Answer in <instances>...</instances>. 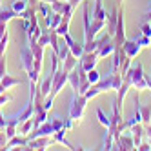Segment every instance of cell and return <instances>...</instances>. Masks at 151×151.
Masks as SVG:
<instances>
[{"label": "cell", "instance_id": "obj_18", "mask_svg": "<svg viewBox=\"0 0 151 151\" xmlns=\"http://www.w3.org/2000/svg\"><path fill=\"white\" fill-rule=\"evenodd\" d=\"M17 17L18 15L13 11L11 7H9V9H2V7H0V24H7V22H11L13 18H17Z\"/></svg>", "mask_w": 151, "mask_h": 151}, {"label": "cell", "instance_id": "obj_24", "mask_svg": "<svg viewBox=\"0 0 151 151\" xmlns=\"http://www.w3.org/2000/svg\"><path fill=\"white\" fill-rule=\"evenodd\" d=\"M96 116H99V122H100V124H102L106 129L109 127V122H111V115H106L102 107H99V109H96Z\"/></svg>", "mask_w": 151, "mask_h": 151}, {"label": "cell", "instance_id": "obj_23", "mask_svg": "<svg viewBox=\"0 0 151 151\" xmlns=\"http://www.w3.org/2000/svg\"><path fill=\"white\" fill-rule=\"evenodd\" d=\"M2 82V86L6 89H11V88H15V86H18L20 84V78H17V77H11V75H6V77L0 80Z\"/></svg>", "mask_w": 151, "mask_h": 151}, {"label": "cell", "instance_id": "obj_25", "mask_svg": "<svg viewBox=\"0 0 151 151\" xmlns=\"http://www.w3.org/2000/svg\"><path fill=\"white\" fill-rule=\"evenodd\" d=\"M69 53H71V55H75V57H77V58H80L82 55H84V44H78V42L77 40H75L73 42V44L69 46Z\"/></svg>", "mask_w": 151, "mask_h": 151}, {"label": "cell", "instance_id": "obj_45", "mask_svg": "<svg viewBox=\"0 0 151 151\" xmlns=\"http://www.w3.org/2000/svg\"><path fill=\"white\" fill-rule=\"evenodd\" d=\"M38 2H47V4H51L53 0H38Z\"/></svg>", "mask_w": 151, "mask_h": 151}, {"label": "cell", "instance_id": "obj_5", "mask_svg": "<svg viewBox=\"0 0 151 151\" xmlns=\"http://www.w3.org/2000/svg\"><path fill=\"white\" fill-rule=\"evenodd\" d=\"M99 60L100 58H99V53H96V51H86L84 55L78 58V66L88 73V71L96 68V62H99Z\"/></svg>", "mask_w": 151, "mask_h": 151}, {"label": "cell", "instance_id": "obj_47", "mask_svg": "<svg viewBox=\"0 0 151 151\" xmlns=\"http://www.w3.org/2000/svg\"><path fill=\"white\" fill-rule=\"evenodd\" d=\"M149 146H151V138H149Z\"/></svg>", "mask_w": 151, "mask_h": 151}, {"label": "cell", "instance_id": "obj_22", "mask_svg": "<svg viewBox=\"0 0 151 151\" xmlns=\"http://www.w3.org/2000/svg\"><path fill=\"white\" fill-rule=\"evenodd\" d=\"M140 116H142V124H151V102L149 104H140Z\"/></svg>", "mask_w": 151, "mask_h": 151}, {"label": "cell", "instance_id": "obj_44", "mask_svg": "<svg viewBox=\"0 0 151 151\" xmlns=\"http://www.w3.org/2000/svg\"><path fill=\"white\" fill-rule=\"evenodd\" d=\"M68 2H69V4H73V6H78V4H82V2H84V0H68Z\"/></svg>", "mask_w": 151, "mask_h": 151}, {"label": "cell", "instance_id": "obj_34", "mask_svg": "<svg viewBox=\"0 0 151 151\" xmlns=\"http://www.w3.org/2000/svg\"><path fill=\"white\" fill-rule=\"evenodd\" d=\"M7 75V66H6V55H0V80Z\"/></svg>", "mask_w": 151, "mask_h": 151}, {"label": "cell", "instance_id": "obj_32", "mask_svg": "<svg viewBox=\"0 0 151 151\" xmlns=\"http://www.w3.org/2000/svg\"><path fill=\"white\" fill-rule=\"evenodd\" d=\"M135 38L138 40V44L142 46V47H149V46H151V38L146 37V35H142V33H140V35H135Z\"/></svg>", "mask_w": 151, "mask_h": 151}, {"label": "cell", "instance_id": "obj_46", "mask_svg": "<svg viewBox=\"0 0 151 151\" xmlns=\"http://www.w3.org/2000/svg\"><path fill=\"white\" fill-rule=\"evenodd\" d=\"M116 2H124V0H116Z\"/></svg>", "mask_w": 151, "mask_h": 151}, {"label": "cell", "instance_id": "obj_28", "mask_svg": "<svg viewBox=\"0 0 151 151\" xmlns=\"http://www.w3.org/2000/svg\"><path fill=\"white\" fill-rule=\"evenodd\" d=\"M66 6H68V2H64V0H53L51 2V9L55 13H60V15L66 11Z\"/></svg>", "mask_w": 151, "mask_h": 151}, {"label": "cell", "instance_id": "obj_9", "mask_svg": "<svg viewBox=\"0 0 151 151\" xmlns=\"http://www.w3.org/2000/svg\"><path fill=\"white\" fill-rule=\"evenodd\" d=\"M129 133H131V137H133L135 149H137L140 144H142V138H144V135H146V129H144L142 122H138V124H133L131 127H129Z\"/></svg>", "mask_w": 151, "mask_h": 151}, {"label": "cell", "instance_id": "obj_3", "mask_svg": "<svg viewBox=\"0 0 151 151\" xmlns=\"http://www.w3.org/2000/svg\"><path fill=\"white\" fill-rule=\"evenodd\" d=\"M86 104H88V99H86V95H78L75 93L73 95V100L69 104V118L73 122H82L84 118V111H86Z\"/></svg>", "mask_w": 151, "mask_h": 151}, {"label": "cell", "instance_id": "obj_4", "mask_svg": "<svg viewBox=\"0 0 151 151\" xmlns=\"http://www.w3.org/2000/svg\"><path fill=\"white\" fill-rule=\"evenodd\" d=\"M68 75H69V73L64 69L62 66H60L55 73H53V86H51V93H49L51 96H57V95L60 93V89L68 84Z\"/></svg>", "mask_w": 151, "mask_h": 151}, {"label": "cell", "instance_id": "obj_17", "mask_svg": "<svg viewBox=\"0 0 151 151\" xmlns=\"http://www.w3.org/2000/svg\"><path fill=\"white\" fill-rule=\"evenodd\" d=\"M77 64H78V58L75 57V55H71V53H68V57L62 60V68H64V69H66V71L69 73L71 69H75V68H77Z\"/></svg>", "mask_w": 151, "mask_h": 151}, {"label": "cell", "instance_id": "obj_43", "mask_svg": "<svg viewBox=\"0 0 151 151\" xmlns=\"http://www.w3.org/2000/svg\"><path fill=\"white\" fill-rule=\"evenodd\" d=\"M146 135H147V138H151V124L146 126Z\"/></svg>", "mask_w": 151, "mask_h": 151}, {"label": "cell", "instance_id": "obj_36", "mask_svg": "<svg viewBox=\"0 0 151 151\" xmlns=\"http://www.w3.org/2000/svg\"><path fill=\"white\" fill-rule=\"evenodd\" d=\"M140 31H142V35H146V37L151 38V22H142V26H140Z\"/></svg>", "mask_w": 151, "mask_h": 151}, {"label": "cell", "instance_id": "obj_40", "mask_svg": "<svg viewBox=\"0 0 151 151\" xmlns=\"http://www.w3.org/2000/svg\"><path fill=\"white\" fill-rule=\"evenodd\" d=\"M137 149H140V151H149V149H151V146H149V142H144V140H142V144H140Z\"/></svg>", "mask_w": 151, "mask_h": 151}, {"label": "cell", "instance_id": "obj_13", "mask_svg": "<svg viewBox=\"0 0 151 151\" xmlns=\"http://www.w3.org/2000/svg\"><path fill=\"white\" fill-rule=\"evenodd\" d=\"M93 20H107V11L104 9L102 0H95V7H93Z\"/></svg>", "mask_w": 151, "mask_h": 151}, {"label": "cell", "instance_id": "obj_31", "mask_svg": "<svg viewBox=\"0 0 151 151\" xmlns=\"http://www.w3.org/2000/svg\"><path fill=\"white\" fill-rule=\"evenodd\" d=\"M9 44V33L6 31V33L2 35V38H0V55H6V47Z\"/></svg>", "mask_w": 151, "mask_h": 151}, {"label": "cell", "instance_id": "obj_35", "mask_svg": "<svg viewBox=\"0 0 151 151\" xmlns=\"http://www.w3.org/2000/svg\"><path fill=\"white\" fill-rule=\"evenodd\" d=\"M37 42H38L40 46H44V47H47V46H49V31H44V33L40 35V38H38Z\"/></svg>", "mask_w": 151, "mask_h": 151}, {"label": "cell", "instance_id": "obj_38", "mask_svg": "<svg viewBox=\"0 0 151 151\" xmlns=\"http://www.w3.org/2000/svg\"><path fill=\"white\" fill-rule=\"evenodd\" d=\"M53 99H55V96H51V95H47L46 96V100H44V109H51V107H53Z\"/></svg>", "mask_w": 151, "mask_h": 151}, {"label": "cell", "instance_id": "obj_42", "mask_svg": "<svg viewBox=\"0 0 151 151\" xmlns=\"http://www.w3.org/2000/svg\"><path fill=\"white\" fill-rule=\"evenodd\" d=\"M142 22H151V7L147 9V13L144 15V18H142Z\"/></svg>", "mask_w": 151, "mask_h": 151}, {"label": "cell", "instance_id": "obj_27", "mask_svg": "<svg viewBox=\"0 0 151 151\" xmlns=\"http://www.w3.org/2000/svg\"><path fill=\"white\" fill-rule=\"evenodd\" d=\"M58 40H60L58 33H57L55 29H49V46H51L53 51H57V49H58Z\"/></svg>", "mask_w": 151, "mask_h": 151}, {"label": "cell", "instance_id": "obj_16", "mask_svg": "<svg viewBox=\"0 0 151 151\" xmlns=\"http://www.w3.org/2000/svg\"><path fill=\"white\" fill-rule=\"evenodd\" d=\"M51 86H53V75L49 73L47 77H46L44 80H42V82L38 84V89H40V93L44 95V96H47V95L51 93Z\"/></svg>", "mask_w": 151, "mask_h": 151}, {"label": "cell", "instance_id": "obj_12", "mask_svg": "<svg viewBox=\"0 0 151 151\" xmlns=\"http://www.w3.org/2000/svg\"><path fill=\"white\" fill-rule=\"evenodd\" d=\"M106 24H107V33H109L111 37H115V33H116V24H118V9H113V11L109 13V17H107V20H106Z\"/></svg>", "mask_w": 151, "mask_h": 151}, {"label": "cell", "instance_id": "obj_37", "mask_svg": "<svg viewBox=\"0 0 151 151\" xmlns=\"http://www.w3.org/2000/svg\"><path fill=\"white\" fill-rule=\"evenodd\" d=\"M11 100H13V96H11V95L2 93V95H0V107H2L4 104H7V102H11Z\"/></svg>", "mask_w": 151, "mask_h": 151}, {"label": "cell", "instance_id": "obj_19", "mask_svg": "<svg viewBox=\"0 0 151 151\" xmlns=\"http://www.w3.org/2000/svg\"><path fill=\"white\" fill-rule=\"evenodd\" d=\"M35 129V122H33V118H27L26 122H22L18 126V135H24V137H27L31 131Z\"/></svg>", "mask_w": 151, "mask_h": 151}, {"label": "cell", "instance_id": "obj_2", "mask_svg": "<svg viewBox=\"0 0 151 151\" xmlns=\"http://www.w3.org/2000/svg\"><path fill=\"white\" fill-rule=\"evenodd\" d=\"M127 75L131 77V86L137 91H144L147 89V75L144 73V68L140 62L131 64V68L127 69Z\"/></svg>", "mask_w": 151, "mask_h": 151}, {"label": "cell", "instance_id": "obj_15", "mask_svg": "<svg viewBox=\"0 0 151 151\" xmlns=\"http://www.w3.org/2000/svg\"><path fill=\"white\" fill-rule=\"evenodd\" d=\"M44 20H46V26H47L49 29H57V27L60 26V22H62V15L53 11V13H51V15H47Z\"/></svg>", "mask_w": 151, "mask_h": 151}, {"label": "cell", "instance_id": "obj_8", "mask_svg": "<svg viewBox=\"0 0 151 151\" xmlns=\"http://www.w3.org/2000/svg\"><path fill=\"white\" fill-rule=\"evenodd\" d=\"M115 149H120V151L135 149V142H133V137H131V133H129V129H127V133L124 131L120 137H118V140L115 142Z\"/></svg>", "mask_w": 151, "mask_h": 151}, {"label": "cell", "instance_id": "obj_29", "mask_svg": "<svg viewBox=\"0 0 151 151\" xmlns=\"http://www.w3.org/2000/svg\"><path fill=\"white\" fill-rule=\"evenodd\" d=\"M104 149H106V151H111V149H115V137H113V133H109V131H106V138H104Z\"/></svg>", "mask_w": 151, "mask_h": 151}, {"label": "cell", "instance_id": "obj_14", "mask_svg": "<svg viewBox=\"0 0 151 151\" xmlns=\"http://www.w3.org/2000/svg\"><path fill=\"white\" fill-rule=\"evenodd\" d=\"M68 82L71 84L73 93H78V84H80V73H78V68H75V69L69 71V75H68Z\"/></svg>", "mask_w": 151, "mask_h": 151}, {"label": "cell", "instance_id": "obj_39", "mask_svg": "<svg viewBox=\"0 0 151 151\" xmlns=\"http://www.w3.org/2000/svg\"><path fill=\"white\" fill-rule=\"evenodd\" d=\"M7 135H6V131L2 133V131H0V149H6V144H7Z\"/></svg>", "mask_w": 151, "mask_h": 151}, {"label": "cell", "instance_id": "obj_33", "mask_svg": "<svg viewBox=\"0 0 151 151\" xmlns=\"http://www.w3.org/2000/svg\"><path fill=\"white\" fill-rule=\"evenodd\" d=\"M55 31L58 33V37H64L66 33H69V24H68V22H64V20H62V22H60V26H58Z\"/></svg>", "mask_w": 151, "mask_h": 151}, {"label": "cell", "instance_id": "obj_48", "mask_svg": "<svg viewBox=\"0 0 151 151\" xmlns=\"http://www.w3.org/2000/svg\"><path fill=\"white\" fill-rule=\"evenodd\" d=\"M0 6H2V0H0Z\"/></svg>", "mask_w": 151, "mask_h": 151}, {"label": "cell", "instance_id": "obj_6", "mask_svg": "<svg viewBox=\"0 0 151 151\" xmlns=\"http://www.w3.org/2000/svg\"><path fill=\"white\" fill-rule=\"evenodd\" d=\"M122 51H124V55L127 57V58H131V60H135L137 57H138V53L142 51V46L138 44V40L137 38H126L124 40V44H122Z\"/></svg>", "mask_w": 151, "mask_h": 151}, {"label": "cell", "instance_id": "obj_1", "mask_svg": "<svg viewBox=\"0 0 151 151\" xmlns=\"http://www.w3.org/2000/svg\"><path fill=\"white\" fill-rule=\"evenodd\" d=\"M20 60H22V68L24 71L27 73V78L29 82L37 84L38 82V71H35V55H33V49H31V46H24L22 51H20Z\"/></svg>", "mask_w": 151, "mask_h": 151}, {"label": "cell", "instance_id": "obj_7", "mask_svg": "<svg viewBox=\"0 0 151 151\" xmlns=\"http://www.w3.org/2000/svg\"><path fill=\"white\" fill-rule=\"evenodd\" d=\"M53 144H57L53 137H37V138H29L27 140V147L26 149H46V147H49Z\"/></svg>", "mask_w": 151, "mask_h": 151}, {"label": "cell", "instance_id": "obj_41", "mask_svg": "<svg viewBox=\"0 0 151 151\" xmlns=\"http://www.w3.org/2000/svg\"><path fill=\"white\" fill-rule=\"evenodd\" d=\"M6 129V118H4V115L0 113V131H4Z\"/></svg>", "mask_w": 151, "mask_h": 151}, {"label": "cell", "instance_id": "obj_21", "mask_svg": "<svg viewBox=\"0 0 151 151\" xmlns=\"http://www.w3.org/2000/svg\"><path fill=\"white\" fill-rule=\"evenodd\" d=\"M27 7H29V0H13V4H11V9H13L18 17L22 15Z\"/></svg>", "mask_w": 151, "mask_h": 151}, {"label": "cell", "instance_id": "obj_26", "mask_svg": "<svg viewBox=\"0 0 151 151\" xmlns=\"http://www.w3.org/2000/svg\"><path fill=\"white\" fill-rule=\"evenodd\" d=\"M37 11L40 13V17H47V15H51L53 13V9H51V4H47V2H38V7H37Z\"/></svg>", "mask_w": 151, "mask_h": 151}, {"label": "cell", "instance_id": "obj_10", "mask_svg": "<svg viewBox=\"0 0 151 151\" xmlns=\"http://www.w3.org/2000/svg\"><path fill=\"white\" fill-rule=\"evenodd\" d=\"M115 40L111 38V40H106L104 44H100L99 46V49H96V53H99V58H106V57H109V55H113V51H115Z\"/></svg>", "mask_w": 151, "mask_h": 151}, {"label": "cell", "instance_id": "obj_11", "mask_svg": "<svg viewBox=\"0 0 151 151\" xmlns=\"http://www.w3.org/2000/svg\"><path fill=\"white\" fill-rule=\"evenodd\" d=\"M15 147H27V137L15 135L13 138H9L6 144V149H15Z\"/></svg>", "mask_w": 151, "mask_h": 151}, {"label": "cell", "instance_id": "obj_20", "mask_svg": "<svg viewBox=\"0 0 151 151\" xmlns=\"http://www.w3.org/2000/svg\"><path fill=\"white\" fill-rule=\"evenodd\" d=\"M66 131H68V129L66 127H62V129H58V131L55 133V135H53V138H55V142H58V144H64V146H66L68 149H75L69 142H68V140H66Z\"/></svg>", "mask_w": 151, "mask_h": 151}, {"label": "cell", "instance_id": "obj_30", "mask_svg": "<svg viewBox=\"0 0 151 151\" xmlns=\"http://www.w3.org/2000/svg\"><path fill=\"white\" fill-rule=\"evenodd\" d=\"M100 78H102V75L96 71V69H91V71H88V80L91 82V86L93 84H96V82H100Z\"/></svg>", "mask_w": 151, "mask_h": 151}]
</instances>
